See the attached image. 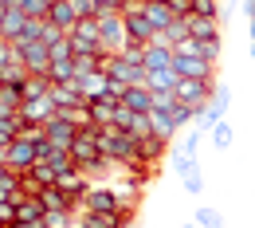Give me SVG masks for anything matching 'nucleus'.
Here are the masks:
<instances>
[{
  "mask_svg": "<svg viewBox=\"0 0 255 228\" xmlns=\"http://www.w3.org/2000/svg\"><path fill=\"white\" fill-rule=\"evenodd\" d=\"M98 28H102V51L106 55H122L129 47V32H126V16L122 12H102Z\"/></svg>",
  "mask_w": 255,
  "mask_h": 228,
  "instance_id": "nucleus-1",
  "label": "nucleus"
},
{
  "mask_svg": "<svg viewBox=\"0 0 255 228\" xmlns=\"http://www.w3.org/2000/svg\"><path fill=\"white\" fill-rule=\"evenodd\" d=\"M200 126H192L185 138H177L173 142V150H169V158H173V173L181 177V173H189L192 165H196V154H200Z\"/></svg>",
  "mask_w": 255,
  "mask_h": 228,
  "instance_id": "nucleus-2",
  "label": "nucleus"
},
{
  "mask_svg": "<svg viewBox=\"0 0 255 228\" xmlns=\"http://www.w3.org/2000/svg\"><path fill=\"white\" fill-rule=\"evenodd\" d=\"M114 209H122V197L114 185H91L79 201V213H114Z\"/></svg>",
  "mask_w": 255,
  "mask_h": 228,
  "instance_id": "nucleus-3",
  "label": "nucleus"
},
{
  "mask_svg": "<svg viewBox=\"0 0 255 228\" xmlns=\"http://www.w3.org/2000/svg\"><path fill=\"white\" fill-rule=\"evenodd\" d=\"M102 71L110 75V79H118V83H126V87H145V67L141 63H129L126 55H106V63H102Z\"/></svg>",
  "mask_w": 255,
  "mask_h": 228,
  "instance_id": "nucleus-4",
  "label": "nucleus"
},
{
  "mask_svg": "<svg viewBox=\"0 0 255 228\" xmlns=\"http://www.w3.org/2000/svg\"><path fill=\"white\" fill-rule=\"evenodd\" d=\"M16 47V55L24 59V67L32 71V75H47L51 71V47L43 43V39H32V43H12Z\"/></svg>",
  "mask_w": 255,
  "mask_h": 228,
  "instance_id": "nucleus-5",
  "label": "nucleus"
},
{
  "mask_svg": "<svg viewBox=\"0 0 255 228\" xmlns=\"http://www.w3.org/2000/svg\"><path fill=\"white\" fill-rule=\"evenodd\" d=\"M228 98H232V95H228V87L216 83V87H212V98H208V106L196 114V126H200V130H212L216 122L228 118Z\"/></svg>",
  "mask_w": 255,
  "mask_h": 228,
  "instance_id": "nucleus-6",
  "label": "nucleus"
},
{
  "mask_svg": "<svg viewBox=\"0 0 255 228\" xmlns=\"http://www.w3.org/2000/svg\"><path fill=\"white\" fill-rule=\"evenodd\" d=\"M212 87L216 83H204V79H181L177 83V102H189L196 110H204L208 98H212Z\"/></svg>",
  "mask_w": 255,
  "mask_h": 228,
  "instance_id": "nucleus-7",
  "label": "nucleus"
},
{
  "mask_svg": "<svg viewBox=\"0 0 255 228\" xmlns=\"http://www.w3.org/2000/svg\"><path fill=\"white\" fill-rule=\"evenodd\" d=\"M8 150H12V162H8V169H16V173H28L32 165H39V142L16 138Z\"/></svg>",
  "mask_w": 255,
  "mask_h": 228,
  "instance_id": "nucleus-8",
  "label": "nucleus"
},
{
  "mask_svg": "<svg viewBox=\"0 0 255 228\" xmlns=\"http://www.w3.org/2000/svg\"><path fill=\"white\" fill-rule=\"evenodd\" d=\"M79 130H83V126H79V122H71L63 110H59L55 118H47V142H51V146L71 150V142H75V134H79Z\"/></svg>",
  "mask_w": 255,
  "mask_h": 228,
  "instance_id": "nucleus-9",
  "label": "nucleus"
},
{
  "mask_svg": "<svg viewBox=\"0 0 255 228\" xmlns=\"http://www.w3.org/2000/svg\"><path fill=\"white\" fill-rule=\"evenodd\" d=\"M126 16V32H129V43H153V35H157V28H153V20L145 16V8L141 12H122Z\"/></svg>",
  "mask_w": 255,
  "mask_h": 228,
  "instance_id": "nucleus-10",
  "label": "nucleus"
},
{
  "mask_svg": "<svg viewBox=\"0 0 255 228\" xmlns=\"http://www.w3.org/2000/svg\"><path fill=\"white\" fill-rule=\"evenodd\" d=\"M173 67H177V75H181V79H204V83H212V79H216V63H208V59L177 55V59H173Z\"/></svg>",
  "mask_w": 255,
  "mask_h": 228,
  "instance_id": "nucleus-11",
  "label": "nucleus"
},
{
  "mask_svg": "<svg viewBox=\"0 0 255 228\" xmlns=\"http://www.w3.org/2000/svg\"><path fill=\"white\" fill-rule=\"evenodd\" d=\"M55 185H59V189H63V193L75 201V209H79L83 193L91 189V177H87V173H83L79 165H71V169H63V173H59V181H55Z\"/></svg>",
  "mask_w": 255,
  "mask_h": 228,
  "instance_id": "nucleus-12",
  "label": "nucleus"
},
{
  "mask_svg": "<svg viewBox=\"0 0 255 228\" xmlns=\"http://www.w3.org/2000/svg\"><path fill=\"white\" fill-rule=\"evenodd\" d=\"M55 114H59V106L51 102V95L28 98V102L20 106V118H24V122H47V118H55Z\"/></svg>",
  "mask_w": 255,
  "mask_h": 228,
  "instance_id": "nucleus-13",
  "label": "nucleus"
},
{
  "mask_svg": "<svg viewBox=\"0 0 255 228\" xmlns=\"http://www.w3.org/2000/svg\"><path fill=\"white\" fill-rule=\"evenodd\" d=\"M47 209L39 205V197H20L16 201V225H43Z\"/></svg>",
  "mask_w": 255,
  "mask_h": 228,
  "instance_id": "nucleus-14",
  "label": "nucleus"
},
{
  "mask_svg": "<svg viewBox=\"0 0 255 228\" xmlns=\"http://www.w3.org/2000/svg\"><path fill=\"white\" fill-rule=\"evenodd\" d=\"M51 24H59L63 32H71L79 24V12H75V0H51V12H47Z\"/></svg>",
  "mask_w": 255,
  "mask_h": 228,
  "instance_id": "nucleus-15",
  "label": "nucleus"
},
{
  "mask_svg": "<svg viewBox=\"0 0 255 228\" xmlns=\"http://www.w3.org/2000/svg\"><path fill=\"white\" fill-rule=\"evenodd\" d=\"M185 24H189V35L196 39H220V20H208V16H185Z\"/></svg>",
  "mask_w": 255,
  "mask_h": 228,
  "instance_id": "nucleus-16",
  "label": "nucleus"
},
{
  "mask_svg": "<svg viewBox=\"0 0 255 228\" xmlns=\"http://www.w3.org/2000/svg\"><path fill=\"white\" fill-rule=\"evenodd\" d=\"M28 20H32V16H28L24 8H8L4 20H0V35H4V39H16V35L28 28Z\"/></svg>",
  "mask_w": 255,
  "mask_h": 228,
  "instance_id": "nucleus-17",
  "label": "nucleus"
},
{
  "mask_svg": "<svg viewBox=\"0 0 255 228\" xmlns=\"http://www.w3.org/2000/svg\"><path fill=\"white\" fill-rule=\"evenodd\" d=\"M47 95H51V102H55L59 110L83 102V95H79V87H75V83H51V91H47Z\"/></svg>",
  "mask_w": 255,
  "mask_h": 228,
  "instance_id": "nucleus-18",
  "label": "nucleus"
},
{
  "mask_svg": "<svg viewBox=\"0 0 255 228\" xmlns=\"http://www.w3.org/2000/svg\"><path fill=\"white\" fill-rule=\"evenodd\" d=\"M39 205H43L47 213H59V209H71V213H75V201H71L59 185H47V189L39 193Z\"/></svg>",
  "mask_w": 255,
  "mask_h": 228,
  "instance_id": "nucleus-19",
  "label": "nucleus"
},
{
  "mask_svg": "<svg viewBox=\"0 0 255 228\" xmlns=\"http://www.w3.org/2000/svg\"><path fill=\"white\" fill-rule=\"evenodd\" d=\"M122 102H126L129 110H137V114H149L153 110V91L149 87H129L126 95H122Z\"/></svg>",
  "mask_w": 255,
  "mask_h": 228,
  "instance_id": "nucleus-20",
  "label": "nucleus"
},
{
  "mask_svg": "<svg viewBox=\"0 0 255 228\" xmlns=\"http://www.w3.org/2000/svg\"><path fill=\"white\" fill-rule=\"evenodd\" d=\"M177 83H181L177 67H165V71H149L145 75V87L149 91H177Z\"/></svg>",
  "mask_w": 255,
  "mask_h": 228,
  "instance_id": "nucleus-21",
  "label": "nucleus"
},
{
  "mask_svg": "<svg viewBox=\"0 0 255 228\" xmlns=\"http://www.w3.org/2000/svg\"><path fill=\"white\" fill-rule=\"evenodd\" d=\"M165 150H169V138H157V134L145 138V142H141V162H145V165H157L161 158H165Z\"/></svg>",
  "mask_w": 255,
  "mask_h": 228,
  "instance_id": "nucleus-22",
  "label": "nucleus"
},
{
  "mask_svg": "<svg viewBox=\"0 0 255 228\" xmlns=\"http://www.w3.org/2000/svg\"><path fill=\"white\" fill-rule=\"evenodd\" d=\"M149 122H153V134H157V138H173V134H177L173 110H149Z\"/></svg>",
  "mask_w": 255,
  "mask_h": 228,
  "instance_id": "nucleus-23",
  "label": "nucleus"
},
{
  "mask_svg": "<svg viewBox=\"0 0 255 228\" xmlns=\"http://www.w3.org/2000/svg\"><path fill=\"white\" fill-rule=\"evenodd\" d=\"M192 221H196L200 228H224V213H220V209H212V205H200Z\"/></svg>",
  "mask_w": 255,
  "mask_h": 228,
  "instance_id": "nucleus-24",
  "label": "nucleus"
},
{
  "mask_svg": "<svg viewBox=\"0 0 255 228\" xmlns=\"http://www.w3.org/2000/svg\"><path fill=\"white\" fill-rule=\"evenodd\" d=\"M47 91H51V79H47V75H28V83H24V102H28V98H43Z\"/></svg>",
  "mask_w": 255,
  "mask_h": 228,
  "instance_id": "nucleus-25",
  "label": "nucleus"
},
{
  "mask_svg": "<svg viewBox=\"0 0 255 228\" xmlns=\"http://www.w3.org/2000/svg\"><path fill=\"white\" fill-rule=\"evenodd\" d=\"M47 79H51V83H75V59H59V63H51Z\"/></svg>",
  "mask_w": 255,
  "mask_h": 228,
  "instance_id": "nucleus-26",
  "label": "nucleus"
},
{
  "mask_svg": "<svg viewBox=\"0 0 255 228\" xmlns=\"http://www.w3.org/2000/svg\"><path fill=\"white\" fill-rule=\"evenodd\" d=\"M114 106H118V102H110V98H98V102H91V114H95L98 126H110V122H114Z\"/></svg>",
  "mask_w": 255,
  "mask_h": 228,
  "instance_id": "nucleus-27",
  "label": "nucleus"
},
{
  "mask_svg": "<svg viewBox=\"0 0 255 228\" xmlns=\"http://www.w3.org/2000/svg\"><path fill=\"white\" fill-rule=\"evenodd\" d=\"M129 138H137V142H145V138H153V122H149V114H133V122H129Z\"/></svg>",
  "mask_w": 255,
  "mask_h": 228,
  "instance_id": "nucleus-28",
  "label": "nucleus"
},
{
  "mask_svg": "<svg viewBox=\"0 0 255 228\" xmlns=\"http://www.w3.org/2000/svg\"><path fill=\"white\" fill-rule=\"evenodd\" d=\"M181 181H185V193H192V197L204 193V173H200V165H192L189 173H181Z\"/></svg>",
  "mask_w": 255,
  "mask_h": 228,
  "instance_id": "nucleus-29",
  "label": "nucleus"
},
{
  "mask_svg": "<svg viewBox=\"0 0 255 228\" xmlns=\"http://www.w3.org/2000/svg\"><path fill=\"white\" fill-rule=\"evenodd\" d=\"M208 134H212V146H216V150H228V146H232V122H228V118L216 122Z\"/></svg>",
  "mask_w": 255,
  "mask_h": 228,
  "instance_id": "nucleus-30",
  "label": "nucleus"
},
{
  "mask_svg": "<svg viewBox=\"0 0 255 228\" xmlns=\"http://www.w3.org/2000/svg\"><path fill=\"white\" fill-rule=\"evenodd\" d=\"M43 225H47V228H75V213H71V209L47 213V217H43Z\"/></svg>",
  "mask_w": 255,
  "mask_h": 228,
  "instance_id": "nucleus-31",
  "label": "nucleus"
},
{
  "mask_svg": "<svg viewBox=\"0 0 255 228\" xmlns=\"http://www.w3.org/2000/svg\"><path fill=\"white\" fill-rule=\"evenodd\" d=\"M20 8H24L32 20H47V12H51V0H20Z\"/></svg>",
  "mask_w": 255,
  "mask_h": 228,
  "instance_id": "nucleus-32",
  "label": "nucleus"
},
{
  "mask_svg": "<svg viewBox=\"0 0 255 228\" xmlns=\"http://www.w3.org/2000/svg\"><path fill=\"white\" fill-rule=\"evenodd\" d=\"M20 138H28V142H47V122H24V126H20Z\"/></svg>",
  "mask_w": 255,
  "mask_h": 228,
  "instance_id": "nucleus-33",
  "label": "nucleus"
},
{
  "mask_svg": "<svg viewBox=\"0 0 255 228\" xmlns=\"http://www.w3.org/2000/svg\"><path fill=\"white\" fill-rule=\"evenodd\" d=\"M133 114H137V110H129L126 102H118V106H114V122H110V126H118V130H129Z\"/></svg>",
  "mask_w": 255,
  "mask_h": 228,
  "instance_id": "nucleus-34",
  "label": "nucleus"
},
{
  "mask_svg": "<svg viewBox=\"0 0 255 228\" xmlns=\"http://www.w3.org/2000/svg\"><path fill=\"white\" fill-rule=\"evenodd\" d=\"M192 12L196 16H208V20H220V4L216 0H192Z\"/></svg>",
  "mask_w": 255,
  "mask_h": 228,
  "instance_id": "nucleus-35",
  "label": "nucleus"
},
{
  "mask_svg": "<svg viewBox=\"0 0 255 228\" xmlns=\"http://www.w3.org/2000/svg\"><path fill=\"white\" fill-rule=\"evenodd\" d=\"M177 106V91H153V110H173Z\"/></svg>",
  "mask_w": 255,
  "mask_h": 228,
  "instance_id": "nucleus-36",
  "label": "nucleus"
},
{
  "mask_svg": "<svg viewBox=\"0 0 255 228\" xmlns=\"http://www.w3.org/2000/svg\"><path fill=\"white\" fill-rule=\"evenodd\" d=\"M32 173H35V177H39V181H43V185H55V181H59V169H51V165H47V162L32 165Z\"/></svg>",
  "mask_w": 255,
  "mask_h": 228,
  "instance_id": "nucleus-37",
  "label": "nucleus"
},
{
  "mask_svg": "<svg viewBox=\"0 0 255 228\" xmlns=\"http://www.w3.org/2000/svg\"><path fill=\"white\" fill-rule=\"evenodd\" d=\"M200 59L216 63V59H220V39H200Z\"/></svg>",
  "mask_w": 255,
  "mask_h": 228,
  "instance_id": "nucleus-38",
  "label": "nucleus"
},
{
  "mask_svg": "<svg viewBox=\"0 0 255 228\" xmlns=\"http://www.w3.org/2000/svg\"><path fill=\"white\" fill-rule=\"evenodd\" d=\"M0 225H16V201H0Z\"/></svg>",
  "mask_w": 255,
  "mask_h": 228,
  "instance_id": "nucleus-39",
  "label": "nucleus"
},
{
  "mask_svg": "<svg viewBox=\"0 0 255 228\" xmlns=\"http://www.w3.org/2000/svg\"><path fill=\"white\" fill-rule=\"evenodd\" d=\"M12 59H20V55H16L12 39H4V35H0V67H4V63H12Z\"/></svg>",
  "mask_w": 255,
  "mask_h": 228,
  "instance_id": "nucleus-40",
  "label": "nucleus"
},
{
  "mask_svg": "<svg viewBox=\"0 0 255 228\" xmlns=\"http://www.w3.org/2000/svg\"><path fill=\"white\" fill-rule=\"evenodd\" d=\"M75 12H79V20L83 16H98V4L95 0H75Z\"/></svg>",
  "mask_w": 255,
  "mask_h": 228,
  "instance_id": "nucleus-41",
  "label": "nucleus"
},
{
  "mask_svg": "<svg viewBox=\"0 0 255 228\" xmlns=\"http://www.w3.org/2000/svg\"><path fill=\"white\" fill-rule=\"evenodd\" d=\"M98 4V16H102V12H122V0H95Z\"/></svg>",
  "mask_w": 255,
  "mask_h": 228,
  "instance_id": "nucleus-42",
  "label": "nucleus"
},
{
  "mask_svg": "<svg viewBox=\"0 0 255 228\" xmlns=\"http://www.w3.org/2000/svg\"><path fill=\"white\" fill-rule=\"evenodd\" d=\"M177 16H192V0H169Z\"/></svg>",
  "mask_w": 255,
  "mask_h": 228,
  "instance_id": "nucleus-43",
  "label": "nucleus"
},
{
  "mask_svg": "<svg viewBox=\"0 0 255 228\" xmlns=\"http://www.w3.org/2000/svg\"><path fill=\"white\" fill-rule=\"evenodd\" d=\"M12 162V150H8V146H0V165H8Z\"/></svg>",
  "mask_w": 255,
  "mask_h": 228,
  "instance_id": "nucleus-44",
  "label": "nucleus"
},
{
  "mask_svg": "<svg viewBox=\"0 0 255 228\" xmlns=\"http://www.w3.org/2000/svg\"><path fill=\"white\" fill-rule=\"evenodd\" d=\"M12 228H47V225H12Z\"/></svg>",
  "mask_w": 255,
  "mask_h": 228,
  "instance_id": "nucleus-45",
  "label": "nucleus"
},
{
  "mask_svg": "<svg viewBox=\"0 0 255 228\" xmlns=\"http://www.w3.org/2000/svg\"><path fill=\"white\" fill-rule=\"evenodd\" d=\"M185 228H200V225H196V221H185Z\"/></svg>",
  "mask_w": 255,
  "mask_h": 228,
  "instance_id": "nucleus-46",
  "label": "nucleus"
},
{
  "mask_svg": "<svg viewBox=\"0 0 255 228\" xmlns=\"http://www.w3.org/2000/svg\"><path fill=\"white\" fill-rule=\"evenodd\" d=\"M252 39H255V16H252Z\"/></svg>",
  "mask_w": 255,
  "mask_h": 228,
  "instance_id": "nucleus-47",
  "label": "nucleus"
},
{
  "mask_svg": "<svg viewBox=\"0 0 255 228\" xmlns=\"http://www.w3.org/2000/svg\"><path fill=\"white\" fill-rule=\"evenodd\" d=\"M4 173H8V165H0V177H4Z\"/></svg>",
  "mask_w": 255,
  "mask_h": 228,
  "instance_id": "nucleus-48",
  "label": "nucleus"
},
{
  "mask_svg": "<svg viewBox=\"0 0 255 228\" xmlns=\"http://www.w3.org/2000/svg\"><path fill=\"white\" fill-rule=\"evenodd\" d=\"M252 59H255V39H252Z\"/></svg>",
  "mask_w": 255,
  "mask_h": 228,
  "instance_id": "nucleus-49",
  "label": "nucleus"
}]
</instances>
